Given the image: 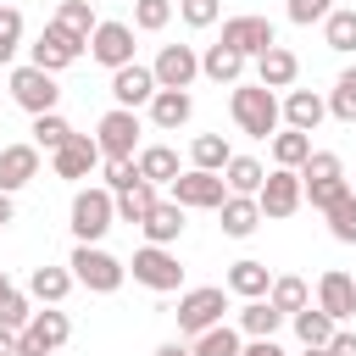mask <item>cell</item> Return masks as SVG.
Instances as JSON below:
<instances>
[{
	"label": "cell",
	"instance_id": "obj_51",
	"mask_svg": "<svg viewBox=\"0 0 356 356\" xmlns=\"http://www.w3.org/2000/svg\"><path fill=\"white\" fill-rule=\"evenodd\" d=\"M239 356H284V350H278V339H250Z\"/></svg>",
	"mask_w": 356,
	"mask_h": 356
},
{
	"label": "cell",
	"instance_id": "obj_2",
	"mask_svg": "<svg viewBox=\"0 0 356 356\" xmlns=\"http://www.w3.org/2000/svg\"><path fill=\"white\" fill-rule=\"evenodd\" d=\"M67 267H72V278H78L89 295H117L122 278H128V267H122L111 250H100V245H78Z\"/></svg>",
	"mask_w": 356,
	"mask_h": 356
},
{
	"label": "cell",
	"instance_id": "obj_33",
	"mask_svg": "<svg viewBox=\"0 0 356 356\" xmlns=\"http://www.w3.org/2000/svg\"><path fill=\"white\" fill-rule=\"evenodd\" d=\"M189 161H195L200 172H222V167L234 161V150H228V139H222V134H200V139L189 145Z\"/></svg>",
	"mask_w": 356,
	"mask_h": 356
},
{
	"label": "cell",
	"instance_id": "obj_39",
	"mask_svg": "<svg viewBox=\"0 0 356 356\" xmlns=\"http://www.w3.org/2000/svg\"><path fill=\"white\" fill-rule=\"evenodd\" d=\"M323 217H328V228H334V239H339V245H356V189H350L345 200H334Z\"/></svg>",
	"mask_w": 356,
	"mask_h": 356
},
{
	"label": "cell",
	"instance_id": "obj_28",
	"mask_svg": "<svg viewBox=\"0 0 356 356\" xmlns=\"http://www.w3.org/2000/svg\"><path fill=\"white\" fill-rule=\"evenodd\" d=\"M289 323H295V334H300V345H306V350H328V339L339 334V328H334V317H328L323 306H306V312H295Z\"/></svg>",
	"mask_w": 356,
	"mask_h": 356
},
{
	"label": "cell",
	"instance_id": "obj_17",
	"mask_svg": "<svg viewBox=\"0 0 356 356\" xmlns=\"http://www.w3.org/2000/svg\"><path fill=\"white\" fill-rule=\"evenodd\" d=\"M39 178V145H0V195H17Z\"/></svg>",
	"mask_w": 356,
	"mask_h": 356
},
{
	"label": "cell",
	"instance_id": "obj_37",
	"mask_svg": "<svg viewBox=\"0 0 356 356\" xmlns=\"http://www.w3.org/2000/svg\"><path fill=\"white\" fill-rule=\"evenodd\" d=\"M323 39H328V50H339V56H350L356 50V11H328V22H323Z\"/></svg>",
	"mask_w": 356,
	"mask_h": 356
},
{
	"label": "cell",
	"instance_id": "obj_9",
	"mask_svg": "<svg viewBox=\"0 0 356 356\" xmlns=\"http://www.w3.org/2000/svg\"><path fill=\"white\" fill-rule=\"evenodd\" d=\"M300 200H306V184H300V172H289V167H273L267 184H261V195H256L261 217H273V222H278V217H295Z\"/></svg>",
	"mask_w": 356,
	"mask_h": 356
},
{
	"label": "cell",
	"instance_id": "obj_43",
	"mask_svg": "<svg viewBox=\"0 0 356 356\" xmlns=\"http://www.w3.org/2000/svg\"><path fill=\"white\" fill-rule=\"evenodd\" d=\"M317 178H345V167H339V156H334V150H312V156H306L300 184H317Z\"/></svg>",
	"mask_w": 356,
	"mask_h": 356
},
{
	"label": "cell",
	"instance_id": "obj_16",
	"mask_svg": "<svg viewBox=\"0 0 356 356\" xmlns=\"http://www.w3.org/2000/svg\"><path fill=\"white\" fill-rule=\"evenodd\" d=\"M106 156H100V145L89 139V134H72L56 156H50V167H56V178H89L95 167H100Z\"/></svg>",
	"mask_w": 356,
	"mask_h": 356
},
{
	"label": "cell",
	"instance_id": "obj_45",
	"mask_svg": "<svg viewBox=\"0 0 356 356\" xmlns=\"http://www.w3.org/2000/svg\"><path fill=\"white\" fill-rule=\"evenodd\" d=\"M345 195H350V184H345V178H317V184H306V200H312L317 211H328V206H334V200H345Z\"/></svg>",
	"mask_w": 356,
	"mask_h": 356
},
{
	"label": "cell",
	"instance_id": "obj_11",
	"mask_svg": "<svg viewBox=\"0 0 356 356\" xmlns=\"http://www.w3.org/2000/svg\"><path fill=\"white\" fill-rule=\"evenodd\" d=\"M222 44L250 61V56H267V50L278 44V33H273L267 17H250V11H245V17H228V22H222Z\"/></svg>",
	"mask_w": 356,
	"mask_h": 356
},
{
	"label": "cell",
	"instance_id": "obj_46",
	"mask_svg": "<svg viewBox=\"0 0 356 356\" xmlns=\"http://www.w3.org/2000/svg\"><path fill=\"white\" fill-rule=\"evenodd\" d=\"M217 11H222V0H178V17H184L189 28H211Z\"/></svg>",
	"mask_w": 356,
	"mask_h": 356
},
{
	"label": "cell",
	"instance_id": "obj_8",
	"mask_svg": "<svg viewBox=\"0 0 356 356\" xmlns=\"http://www.w3.org/2000/svg\"><path fill=\"white\" fill-rule=\"evenodd\" d=\"M172 200H178L184 211H217V206L228 200V184H222V172H200V167H189V172L172 178Z\"/></svg>",
	"mask_w": 356,
	"mask_h": 356
},
{
	"label": "cell",
	"instance_id": "obj_22",
	"mask_svg": "<svg viewBox=\"0 0 356 356\" xmlns=\"http://www.w3.org/2000/svg\"><path fill=\"white\" fill-rule=\"evenodd\" d=\"M295 78H300V61H295V50L273 44L267 56H256V83H267V89H295Z\"/></svg>",
	"mask_w": 356,
	"mask_h": 356
},
{
	"label": "cell",
	"instance_id": "obj_19",
	"mask_svg": "<svg viewBox=\"0 0 356 356\" xmlns=\"http://www.w3.org/2000/svg\"><path fill=\"white\" fill-rule=\"evenodd\" d=\"M222 289H228V295H239V300H267L273 273H267V261L245 256V261H234V267H228V284H222Z\"/></svg>",
	"mask_w": 356,
	"mask_h": 356
},
{
	"label": "cell",
	"instance_id": "obj_23",
	"mask_svg": "<svg viewBox=\"0 0 356 356\" xmlns=\"http://www.w3.org/2000/svg\"><path fill=\"white\" fill-rule=\"evenodd\" d=\"M189 117H195V100H189V89H156V100H150V122H156L161 134L184 128Z\"/></svg>",
	"mask_w": 356,
	"mask_h": 356
},
{
	"label": "cell",
	"instance_id": "obj_3",
	"mask_svg": "<svg viewBox=\"0 0 356 356\" xmlns=\"http://www.w3.org/2000/svg\"><path fill=\"white\" fill-rule=\"evenodd\" d=\"M222 312H228V289H222V284L184 289V295H178V334L200 339L206 328H217V323H222Z\"/></svg>",
	"mask_w": 356,
	"mask_h": 356
},
{
	"label": "cell",
	"instance_id": "obj_48",
	"mask_svg": "<svg viewBox=\"0 0 356 356\" xmlns=\"http://www.w3.org/2000/svg\"><path fill=\"white\" fill-rule=\"evenodd\" d=\"M134 184H139V167L134 161H106V189L111 195H128Z\"/></svg>",
	"mask_w": 356,
	"mask_h": 356
},
{
	"label": "cell",
	"instance_id": "obj_40",
	"mask_svg": "<svg viewBox=\"0 0 356 356\" xmlns=\"http://www.w3.org/2000/svg\"><path fill=\"white\" fill-rule=\"evenodd\" d=\"M328 111H334L339 122H356V67H345V72L334 78V95H328Z\"/></svg>",
	"mask_w": 356,
	"mask_h": 356
},
{
	"label": "cell",
	"instance_id": "obj_49",
	"mask_svg": "<svg viewBox=\"0 0 356 356\" xmlns=\"http://www.w3.org/2000/svg\"><path fill=\"white\" fill-rule=\"evenodd\" d=\"M328 356H356V334H334L328 339Z\"/></svg>",
	"mask_w": 356,
	"mask_h": 356
},
{
	"label": "cell",
	"instance_id": "obj_34",
	"mask_svg": "<svg viewBox=\"0 0 356 356\" xmlns=\"http://www.w3.org/2000/svg\"><path fill=\"white\" fill-rule=\"evenodd\" d=\"M306 156H312V134H295V128L273 134V161H278V167L300 172V167H306Z\"/></svg>",
	"mask_w": 356,
	"mask_h": 356
},
{
	"label": "cell",
	"instance_id": "obj_25",
	"mask_svg": "<svg viewBox=\"0 0 356 356\" xmlns=\"http://www.w3.org/2000/svg\"><path fill=\"white\" fill-rule=\"evenodd\" d=\"M139 228H145V245H172V239L184 234V206H178V200H156V211H150Z\"/></svg>",
	"mask_w": 356,
	"mask_h": 356
},
{
	"label": "cell",
	"instance_id": "obj_15",
	"mask_svg": "<svg viewBox=\"0 0 356 356\" xmlns=\"http://www.w3.org/2000/svg\"><path fill=\"white\" fill-rule=\"evenodd\" d=\"M67 339H72V323H67V312H56V306L33 312V323L22 328V345H28V350H44V356H56Z\"/></svg>",
	"mask_w": 356,
	"mask_h": 356
},
{
	"label": "cell",
	"instance_id": "obj_21",
	"mask_svg": "<svg viewBox=\"0 0 356 356\" xmlns=\"http://www.w3.org/2000/svg\"><path fill=\"white\" fill-rule=\"evenodd\" d=\"M217 217H222V234H228V239H250V234L261 228V206H256V195H228V200L217 206Z\"/></svg>",
	"mask_w": 356,
	"mask_h": 356
},
{
	"label": "cell",
	"instance_id": "obj_55",
	"mask_svg": "<svg viewBox=\"0 0 356 356\" xmlns=\"http://www.w3.org/2000/svg\"><path fill=\"white\" fill-rule=\"evenodd\" d=\"M300 356H328V350H300Z\"/></svg>",
	"mask_w": 356,
	"mask_h": 356
},
{
	"label": "cell",
	"instance_id": "obj_42",
	"mask_svg": "<svg viewBox=\"0 0 356 356\" xmlns=\"http://www.w3.org/2000/svg\"><path fill=\"white\" fill-rule=\"evenodd\" d=\"M17 44H22V11L17 6H0V67L17 56Z\"/></svg>",
	"mask_w": 356,
	"mask_h": 356
},
{
	"label": "cell",
	"instance_id": "obj_38",
	"mask_svg": "<svg viewBox=\"0 0 356 356\" xmlns=\"http://www.w3.org/2000/svg\"><path fill=\"white\" fill-rule=\"evenodd\" d=\"M195 356H239L245 345H239V328H228V323H217V328H206L195 345H189Z\"/></svg>",
	"mask_w": 356,
	"mask_h": 356
},
{
	"label": "cell",
	"instance_id": "obj_57",
	"mask_svg": "<svg viewBox=\"0 0 356 356\" xmlns=\"http://www.w3.org/2000/svg\"><path fill=\"white\" fill-rule=\"evenodd\" d=\"M350 189H356V184H350Z\"/></svg>",
	"mask_w": 356,
	"mask_h": 356
},
{
	"label": "cell",
	"instance_id": "obj_47",
	"mask_svg": "<svg viewBox=\"0 0 356 356\" xmlns=\"http://www.w3.org/2000/svg\"><path fill=\"white\" fill-rule=\"evenodd\" d=\"M334 0H289V22L295 28H312V22H328Z\"/></svg>",
	"mask_w": 356,
	"mask_h": 356
},
{
	"label": "cell",
	"instance_id": "obj_13",
	"mask_svg": "<svg viewBox=\"0 0 356 356\" xmlns=\"http://www.w3.org/2000/svg\"><path fill=\"white\" fill-rule=\"evenodd\" d=\"M156 89H161V83H156V72H150V67H139V61H128V67H117V72H111V100H117L122 111L150 106V100H156Z\"/></svg>",
	"mask_w": 356,
	"mask_h": 356
},
{
	"label": "cell",
	"instance_id": "obj_44",
	"mask_svg": "<svg viewBox=\"0 0 356 356\" xmlns=\"http://www.w3.org/2000/svg\"><path fill=\"white\" fill-rule=\"evenodd\" d=\"M28 300H33V295H22V289L6 295V300H0V328H17V334H22V328L33 323V306H28Z\"/></svg>",
	"mask_w": 356,
	"mask_h": 356
},
{
	"label": "cell",
	"instance_id": "obj_56",
	"mask_svg": "<svg viewBox=\"0 0 356 356\" xmlns=\"http://www.w3.org/2000/svg\"><path fill=\"white\" fill-rule=\"evenodd\" d=\"M22 356H44V350H28V345H22Z\"/></svg>",
	"mask_w": 356,
	"mask_h": 356
},
{
	"label": "cell",
	"instance_id": "obj_4",
	"mask_svg": "<svg viewBox=\"0 0 356 356\" xmlns=\"http://www.w3.org/2000/svg\"><path fill=\"white\" fill-rule=\"evenodd\" d=\"M117 222V195L100 184V189H78L72 195V234L78 245H100V234Z\"/></svg>",
	"mask_w": 356,
	"mask_h": 356
},
{
	"label": "cell",
	"instance_id": "obj_29",
	"mask_svg": "<svg viewBox=\"0 0 356 356\" xmlns=\"http://www.w3.org/2000/svg\"><path fill=\"white\" fill-rule=\"evenodd\" d=\"M222 184H228V195H261L267 167H261L256 156H234V161L222 167Z\"/></svg>",
	"mask_w": 356,
	"mask_h": 356
},
{
	"label": "cell",
	"instance_id": "obj_30",
	"mask_svg": "<svg viewBox=\"0 0 356 356\" xmlns=\"http://www.w3.org/2000/svg\"><path fill=\"white\" fill-rule=\"evenodd\" d=\"M200 72H206L211 83H239V72H245V56H239V50H228V44L217 39V44L200 56Z\"/></svg>",
	"mask_w": 356,
	"mask_h": 356
},
{
	"label": "cell",
	"instance_id": "obj_26",
	"mask_svg": "<svg viewBox=\"0 0 356 356\" xmlns=\"http://www.w3.org/2000/svg\"><path fill=\"white\" fill-rule=\"evenodd\" d=\"M72 284H78V278H72L67 267H33V273H28V295L44 300V306H61Z\"/></svg>",
	"mask_w": 356,
	"mask_h": 356
},
{
	"label": "cell",
	"instance_id": "obj_27",
	"mask_svg": "<svg viewBox=\"0 0 356 356\" xmlns=\"http://www.w3.org/2000/svg\"><path fill=\"white\" fill-rule=\"evenodd\" d=\"M284 328V312L273 306V300H245L239 306V334H250V339H273Z\"/></svg>",
	"mask_w": 356,
	"mask_h": 356
},
{
	"label": "cell",
	"instance_id": "obj_52",
	"mask_svg": "<svg viewBox=\"0 0 356 356\" xmlns=\"http://www.w3.org/2000/svg\"><path fill=\"white\" fill-rule=\"evenodd\" d=\"M156 356H195V350H189V345H178V339H167V345H161Z\"/></svg>",
	"mask_w": 356,
	"mask_h": 356
},
{
	"label": "cell",
	"instance_id": "obj_5",
	"mask_svg": "<svg viewBox=\"0 0 356 356\" xmlns=\"http://www.w3.org/2000/svg\"><path fill=\"white\" fill-rule=\"evenodd\" d=\"M11 100L28 111V117H44V111H56V100H61V89H56V72H44V67H11Z\"/></svg>",
	"mask_w": 356,
	"mask_h": 356
},
{
	"label": "cell",
	"instance_id": "obj_35",
	"mask_svg": "<svg viewBox=\"0 0 356 356\" xmlns=\"http://www.w3.org/2000/svg\"><path fill=\"white\" fill-rule=\"evenodd\" d=\"M150 211H156V184L139 178L128 195H117V222H145Z\"/></svg>",
	"mask_w": 356,
	"mask_h": 356
},
{
	"label": "cell",
	"instance_id": "obj_24",
	"mask_svg": "<svg viewBox=\"0 0 356 356\" xmlns=\"http://www.w3.org/2000/svg\"><path fill=\"white\" fill-rule=\"evenodd\" d=\"M134 167H139V178H145V184H156V189H161V184H172V178L184 172L172 145H145V150L134 156Z\"/></svg>",
	"mask_w": 356,
	"mask_h": 356
},
{
	"label": "cell",
	"instance_id": "obj_53",
	"mask_svg": "<svg viewBox=\"0 0 356 356\" xmlns=\"http://www.w3.org/2000/svg\"><path fill=\"white\" fill-rule=\"evenodd\" d=\"M11 217H17V206H11V195H0V228H6Z\"/></svg>",
	"mask_w": 356,
	"mask_h": 356
},
{
	"label": "cell",
	"instance_id": "obj_10",
	"mask_svg": "<svg viewBox=\"0 0 356 356\" xmlns=\"http://www.w3.org/2000/svg\"><path fill=\"white\" fill-rule=\"evenodd\" d=\"M83 50H89L83 39H72L67 28L44 22V33H39L33 44H28V61H33V67H44V72H61V67H72V61H78Z\"/></svg>",
	"mask_w": 356,
	"mask_h": 356
},
{
	"label": "cell",
	"instance_id": "obj_36",
	"mask_svg": "<svg viewBox=\"0 0 356 356\" xmlns=\"http://www.w3.org/2000/svg\"><path fill=\"white\" fill-rule=\"evenodd\" d=\"M67 139H72V122H67L61 111H44V117H33V145H39V150H50V156H56Z\"/></svg>",
	"mask_w": 356,
	"mask_h": 356
},
{
	"label": "cell",
	"instance_id": "obj_32",
	"mask_svg": "<svg viewBox=\"0 0 356 356\" xmlns=\"http://www.w3.org/2000/svg\"><path fill=\"white\" fill-rule=\"evenodd\" d=\"M267 300L284 312V317H295V312H306L312 306V289H306V278H295V273H284V278H273V289H267Z\"/></svg>",
	"mask_w": 356,
	"mask_h": 356
},
{
	"label": "cell",
	"instance_id": "obj_20",
	"mask_svg": "<svg viewBox=\"0 0 356 356\" xmlns=\"http://www.w3.org/2000/svg\"><path fill=\"white\" fill-rule=\"evenodd\" d=\"M323 117H328V100H323V95H312V89H289V95H284V128L312 134Z\"/></svg>",
	"mask_w": 356,
	"mask_h": 356
},
{
	"label": "cell",
	"instance_id": "obj_6",
	"mask_svg": "<svg viewBox=\"0 0 356 356\" xmlns=\"http://www.w3.org/2000/svg\"><path fill=\"white\" fill-rule=\"evenodd\" d=\"M95 145H100L106 161H134V156L145 150V145H139V117L122 111V106H111V111L100 117V128H95Z\"/></svg>",
	"mask_w": 356,
	"mask_h": 356
},
{
	"label": "cell",
	"instance_id": "obj_31",
	"mask_svg": "<svg viewBox=\"0 0 356 356\" xmlns=\"http://www.w3.org/2000/svg\"><path fill=\"white\" fill-rule=\"evenodd\" d=\"M56 28H67L72 39H95V28H100V17H95V6L89 0H61V11H56Z\"/></svg>",
	"mask_w": 356,
	"mask_h": 356
},
{
	"label": "cell",
	"instance_id": "obj_12",
	"mask_svg": "<svg viewBox=\"0 0 356 356\" xmlns=\"http://www.w3.org/2000/svg\"><path fill=\"white\" fill-rule=\"evenodd\" d=\"M89 56L100 61V67H128L134 61V22H100L95 28V39H89Z\"/></svg>",
	"mask_w": 356,
	"mask_h": 356
},
{
	"label": "cell",
	"instance_id": "obj_50",
	"mask_svg": "<svg viewBox=\"0 0 356 356\" xmlns=\"http://www.w3.org/2000/svg\"><path fill=\"white\" fill-rule=\"evenodd\" d=\"M0 356H22V334L17 328H0Z\"/></svg>",
	"mask_w": 356,
	"mask_h": 356
},
{
	"label": "cell",
	"instance_id": "obj_14",
	"mask_svg": "<svg viewBox=\"0 0 356 356\" xmlns=\"http://www.w3.org/2000/svg\"><path fill=\"white\" fill-rule=\"evenodd\" d=\"M150 72H156L161 89H189L195 72H200V56H195V44H161V56H156Z\"/></svg>",
	"mask_w": 356,
	"mask_h": 356
},
{
	"label": "cell",
	"instance_id": "obj_1",
	"mask_svg": "<svg viewBox=\"0 0 356 356\" xmlns=\"http://www.w3.org/2000/svg\"><path fill=\"white\" fill-rule=\"evenodd\" d=\"M228 111H234L239 134H250V139H267V134H278V122H284V106H278V95H273L267 83H234Z\"/></svg>",
	"mask_w": 356,
	"mask_h": 356
},
{
	"label": "cell",
	"instance_id": "obj_54",
	"mask_svg": "<svg viewBox=\"0 0 356 356\" xmlns=\"http://www.w3.org/2000/svg\"><path fill=\"white\" fill-rule=\"evenodd\" d=\"M6 295H17V284H11V278H6V267H0V300H6Z\"/></svg>",
	"mask_w": 356,
	"mask_h": 356
},
{
	"label": "cell",
	"instance_id": "obj_18",
	"mask_svg": "<svg viewBox=\"0 0 356 356\" xmlns=\"http://www.w3.org/2000/svg\"><path fill=\"white\" fill-rule=\"evenodd\" d=\"M317 306H323L334 323H345V317L356 312V278L339 273V267H328V273L317 278Z\"/></svg>",
	"mask_w": 356,
	"mask_h": 356
},
{
	"label": "cell",
	"instance_id": "obj_41",
	"mask_svg": "<svg viewBox=\"0 0 356 356\" xmlns=\"http://www.w3.org/2000/svg\"><path fill=\"white\" fill-rule=\"evenodd\" d=\"M167 22H172V0H139L134 6V28L139 33H161Z\"/></svg>",
	"mask_w": 356,
	"mask_h": 356
},
{
	"label": "cell",
	"instance_id": "obj_7",
	"mask_svg": "<svg viewBox=\"0 0 356 356\" xmlns=\"http://www.w3.org/2000/svg\"><path fill=\"white\" fill-rule=\"evenodd\" d=\"M134 284H145V289H156V295H172L178 284H184V267H178V256L167 250V245H145V250H134Z\"/></svg>",
	"mask_w": 356,
	"mask_h": 356
}]
</instances>
